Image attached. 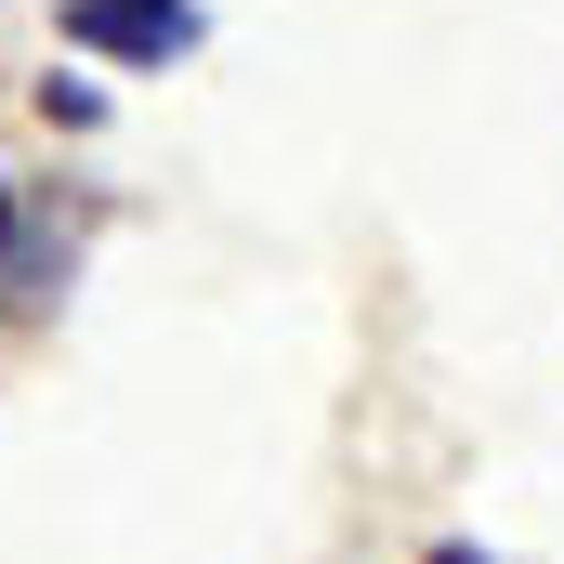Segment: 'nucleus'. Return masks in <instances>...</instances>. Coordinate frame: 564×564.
<instances>
[{
  "mask_svg": "<svg viewBox=\"0 0 564 564\" xmlns=\"http://www.w3.org/2000/svg\"><path fill=\"white\" fill-rule=\"evenodd\" d=\"M0 250H13V184H0Z\"/></svg>",
  "mask_w": 564,
  "mask_h": 564,
  "instance_id": "f03ea898",
  "label": "nucleus"
},
{
  "mask_svg": "<svg viewBox=\"0 0 564 564\" xmlns=\"http://www.w3.org/2000/svg\"><path fill=\"white\" fill-rule=\"evenodd\" d=\"M433 564H486V552H433Z\"/></svg>",
  "mask_w": 564,
  "mask_h": 564,
  "instance_id": "7ed1b4c3",
  "label": "nucleus"
},
{
  "mask_svg": "<svg viewBox=\"0 0 564 564\" xmlns=\"http://www.w3.org/2000/svg\"><path fill=\"white\" fill-rule=\"evenodd\" d=\"M66 40L119 53V66H171V53H197V0H66Z\"/></svg>",
  "mask_w": 564,
  "mask_h": 564,
  "instance_id": "f257e3e1",
  "label": "nucleus"
}]
</instances>
